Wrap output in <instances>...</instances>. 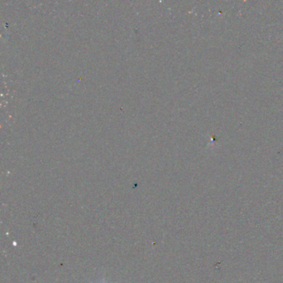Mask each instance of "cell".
<instances>
[{
	"mask_svg": "<svg viewBox=\"0 0 283 283\" xmlns=\"http://www.w3.org/2000/svg\"><path fill=\"white\" fill-rule=\"evenodd\" d=\"M91 283H93V282H91ZM103 283H106V281H105V280L103 281Z\"/></svg>",
	"mask_w": 283,
	"mask_h": 283,
	"instance_id": "1",
	"label": "cell"
}]
</instances>
